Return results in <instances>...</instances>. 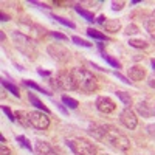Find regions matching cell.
I'll return each mask as SVG.
<instances>
[{"label": "cell", "mask_w": 155, "mask_h": 155, "mask_svg": "<svg viewBox=\"0 0 155 155\" xmlns=\"http://www.w3.org/2000/svg\"><path fill=\"white\" fill-rule=\"evenodd\" d=\"M23 84H25V85H27V87H31V88H34V90H37V92H41V93H44V95H48V96L51 95V93L48 92V90H45V88H42L41 85H37V84H36V82H33V81H28V79H25V81H23Z\"/></svg>", "instance_id": "cell-22"}, {"label": "cell", "mask_w": 155, "mask_h": 155, "mask_svg": "<svg viewBox=\"0 0 155 155\" xmlns=\"http://www.w3.org/2000/svg\"><path fill=\"white\" fill-rule=\"evenodd\" d=\"M62 104L64 106H67V107H70V109H78V106H79V102H78L76 99H73V98H70V96H67V95H62Z\"/></svg>", "instance_id": "cell-19"}, {"label": "cell", "mask_w": 155, "mask_h": 155, "mask_svg": "<svg viewBox=\"0 0 155 155\" xmlns=\"http://www.w3.org/2000/svg\"><path fill=\"white\" fill-rule=\"evenodd\" d=\"M2 110H3L5 113H6V116H8V118H9V121H12V123H14V121H16V113H12L9 107H6V106H3V107H2Z\"/></svg>", "instance_id": "cell-30"}, {"label": "cell", "mask_w": 155, "mask_h": 155, "mask_svg": "<svg viewBox=\"0 0 155 155\" xmlns=\"http://www.w3.org/2000/svg\"><path fill=\"white\" fill-rule=\"evenodd\" d=\"M51 37H54V39H59V41H68V37L65 34H62V33H58V31H51L50 33Z\"/></svg>", "instance_id": "cell-31"}, {"label": "cell", "mask_w": 155, "mask_h": 155, "mask_svg": "<svg viewBox=\"0 0 155 155\" xmlns=\"http://www.w3.org/2000/svg\"><path fill=\"white\" fill-rule=\"evenodd\" d=\"M150 64H152V67H153V70H155V59H150Z\"/></svg>", "instance_id": "cell-40"}, {"label": "cell", "mask_w": 155, "mask_h": 155, "mask_svg": "<svg viewBox=\"0 0 155 155\" xmlns=\"http://www.w3.org/2000/svg\"><path fill=\"white\" fill-rule=\"evenodd\" d=\"M95 107H96L98 112L104 113V115H109V113L116 110V102L109 96H98L96 101H95Z\"/></svg>", "instance_id": "cell-9"}, {"label": "cell", "mask_w": 155, "mask_h": 155, "mask_svg": "<svg viewBox=\"0 0 155 155\" xmlns=\"http://www.w3.org/2000/svg\"><path fill=\"white\" fill-rule=\"evenodd\" d=\"M50 17H51V19H54V20H56V22H59V23H62V25H65V27L71 28V30H74V28H76V25H74L71 20H68V19H64V17L56 16V14H50Z\"/></svg>", "instance_id": "cell-20"}, {"label": "cell", "mask_w": 155, "mask_h": 155, "mask_svg": "<svg viewBox=\"0 0 155 155\" xmlns=\"http://www.w3.org/2000/svg\"><path fill=\"white\" fill-rule=\"evenodd\" d=\"M56 106H58V109H59L64 115H68V110H67L65 107H64V104H61V102H56Z\"/></svg>", "instance_id": "cell-36"}, {"label": "cell", "mask_w": 155, "mask_h": 155, "mask_svg": "<svg viewBox=\"0 0 155 155\" xmlns=\"http://www.w3.org/2000/svg\"><path fill=\"white\" fill-rule=\"evenodd\" d=\"M56 82L59 85V88L65 90V92H73V90H78L76 82H74V78L71 74V71L68 70H61L56 74Z\"/></svg>", "instance_id": "cell-7"}, {"label": "cell", "mask_w": 155, "mask_h": 155, "mask_svg": "<svg viewBox=\"0 0 155 155\" xmlns=\"http://www.w3.org/2000/svg\"><path fill=\"white\" fill-rule=\"evenodd\" d=\"M147 134L152 135V137H155V124H149L147 126Z\"/></svg>", "instance_id": "cell-35"}, {"label": "cell", "mask_w": 155, "mask_h": 155, "mask_svg": "<svg viewBox=\"0 0 155 155\" xmlns=\"http://www.w3.org/2000/svg\"><path fill=\"white\" fill-rule=\"evenodd\" d=\"M129 76L132 81H143L146 78V68L143 65H134L129 68Z\"/></svg>", "instance_id": "cell-11"}, {"label": "cell", "mask_w": 155, "mask_h": 155, "mask_svg": "<svg viewBox=\"0 0 155 155\" xmlns=\"http://www.w3.org/2000/svg\"><path fill=\"white\" fill-rule=\"evenodd\" d=\"M140 30H138V27H137V25H134V23H130V25H127V27H126V34L127 36H132V34H137Z\"/></svg>", "instance_id": "cell-29"}, {"label": "cell", "mask_w": 155, "mask_h": 155, "mask_svg": "<svg viewBox=\"0 0 155 155\" xmlns=\"http://www.w3.org/2000/svg\"><path fill=\"white\" fill-rule=\"evenodd\" d=\"M3 87L8 90L9 93H12L14 96H20V92H19V87H16L14 84H11V82H6V81H2Z\"/></svg>", "instance_id": "cell-25"}, {"label": "cell", "mask_w": 155, "mask_h": 155, "mask_svg": "<svg viewBox=\"0 0 155 155\" xmlns=\"http://www.w3.org/2000/svg\"><path fill=\"white\" fill-rule=\"evenodd\" d=\"M120 121L124 127L130 129V130H134V129L138 126V118H137V113L130 109V107H126L121 110L120 113Z\"/></svg>", "instance_id": "cell-8"}, {"label": "cell", "mask_w": 155, "mask_h": 155, "mask_svg": "<svg viewBox=\"0 0 155 155\" xmlns=\"http://www.w3.org/2000/svg\"><path fill=\"white\" fill-rule=\"evenodd\" d=\"M116 96L120 98V101L123 102V104H124L126 107H130V106H132V96L129 95V93H126V92H121V90H118V92H116Z\"/></svg>", "instance_id": "cell-18"}, {"label": "cell", "mask_w": 155, "mask_h": 155, "mask_svg": "<svg viewBox=\"0 0 155 155\" xmlns=\"http://www.w3.org/2000/svg\"><path fill=\"white\" fill-rule=\"evenodd\" d=\"M16 121H19L23 127L31 126V124H30V118H28V112H25V110H19V112H16Z\"/></svg>", "instance_id": "cell-15"}, {"label": "cell", "mask_w": 155, "mask_h": 155, "mask_svg": "<svg viewBox=\"0 0 155 155\" xmlns=\"http://www.w3.org/2000/svg\"><path fill=\"white\" fill-rule=\"evenodd\" d=\"M74 9H76V12H78V14H81V16H82L85 20H88V22H95V20H96L93 12H90V11H87V9L81 8V5H74Z\"/></svg>", "instance_id": "cell-16"}, {"label": "cell", "mask_w": 155, "mask_h": 155, "mask_svg": "<svg viewBox=\"0 0 155 155\" xmlns=\"http://www.w3.org/2000/svg\"><path fill=\"white\" fill-rule=\"evenodd\" d=\"M129 45L134 47V48H147L149 44L144 41V39H130L129 41Z\"/></svg>", "instance_id": "cell-21"}, {"label": "cell", "mask_w": 155, "mask_h": 155, "mask_svg": "<svg viewBox=\"0 0 155 155\" xmlns=\"http://www.w3.org/2000/svg\"><path fill=\"white\" fill-rule=\"evenodd\" d=\"M47 51H48V54L53 58L56 62H61V64L68 62L70 58H71L70 50L67 47H64L62 44H50L47 47Z\"/></svg>", "instance_id": "cell-5"}, {"label": "cell", "mask_w": 155, "mask_h": 155, "mask_svg": "<svg viewBox=\"0 0 155 155\" xmlns=\"http://www.w3.org/2000/svg\"><path fill=\"white\" fill-rule=\"evenodd\" d=\"M152 19H155V9H153V12H152Z\"/></svg>", "instance_id": "cell-41"}, {"label": "cell", "mask_w": 155, "mask_h": 155, "mask_svg": "<svg viewBox=\"0 0 155 155\" xmlns=\"http://www.w3.org/2000/svg\"><path fill=\"white\" fill-rule=\"evenodd\" d=\"M34 150L37 155H58L54 152V149L50 146V143L47 141H42V140H37L36 144H34Z\"/></svg>", "instance_id": "cell-10"}, {"label": "cell", "mask_w": 155, "mask_h": 155, "mask_svg": "<svg viewBox=\"0 0 155 155\" xmlns=\"http://www.w3.org/2000/svg\"><path fill=\"white\" fill-rule=\"evenodd\" d=\"M104 28L109 33H118L121 30V22L118 19H107L104 23Z\"/></svg>", "instance_id": "cell-14"}, {"label": "cell", "mask_w": 155, "mask_h": 155, "mask_svg": "<svg viewBox=\"0 0 155 155\" xmlns=\"http://www.w3.org/2000/svg\"><path fill=\"white\" fill-rule=\"evenodd\" d=\"M101 54H102V58H104V61H106V62H109L112 67H115V68H121V64H120L118 61H116V59H113L110 54H107L106 51H101Z\"/></svg>", "instance_id": "cell-23"}, {"label": "cell", "mask_w": 155, "mask_h": 155, "mask_svg": "<svg viewBox=\"0 0 155 155\" xmlns=\"http://www.w3.org/2000/svg\"><path fill=\"white\" fill-rule=\"evenodd\" d=\"M2 20H9V17L5 16V12H2Z\"/></svg>", "instance_id": "cell-39"}, {"label": "cell", "mask_w": 155, "mask_h": 155, "mask_svg": "<svg viewBox=\"0 0 155 155\" xmlns=\"http://www.w3.org/2000/svg\"><path fill=\"white\" fill-rule=\"evenodd\" d=\"M37 73H39V74H41V76H50V74H51L50 71H47V70H41V68H39V70H37Z\"/></svg>", "instance_id": "cell-37"}, {"label": "cell", "mask_w": 155, "mask_h": 155, "mask_svg": "<svg viewBox=\"0 0 155 155\" xmlns=\"http://www.w3.org/2000/svg\"><path fill=\"white\" fill-rule=\"evenodd\" d=\"M106 143H109L110 146H113L115 149L127 152L130 149V140H129L126 135H123L121 132H118L115 127L106 126V132H104V140Z\"/></svg>", "instance_id": "cell-3"}, {"label": "cell", "mask_w": 155, "mask_h": 155, "mask_svg": "<svg viewBox=\"0 0 155 155\" xmlns=\"http://www.w3.org/2000/svg\"><path fill=\"white\" fill-rule=\"evenodd\" d=\"M65 143L71 149V152L76 155H98L96 146L85 138H71V140H67Z\"/></svg>", "instance_id": "cell-4"}, {"label": "cell", "mask_w": 155, "mask_h": 155, "mask_svg": "<svg viewBox=\"0 0 155 155\" xmlns=\"http://www.w3.org/2000/svg\"><path fill=\"white\" fill-rule=\"evenodd\" d=\"M147 85H149L150 88H155V70H153L152 74L147 76Z\"/></svg>", "instance_id": "cell-32"}, {"label": "cell", "mask_w": 155, "mask_h": 155, "mask_svg": "<svg viewBox=\"0 0 155 155\" xmlns=\"http://www.w3.org/2000/svg\"><path fill=\"white\" fill-rule=\"evenodd\" d=\"M87 36L92 37V39H96V41H99V42L107 41L106 34H102L101 31H98V30H95V28H88V30H87Z\"/></svg>", "instance_id": "cell-17"}, {"label": "cell", "mask_w": 155, "mask_h": 155, "mask_svg": "<svg viewBox=\"0 0 155 155\" xmlns=\"http://www.w3.org/2000/svg\"><path fill=\"white\" fill-rule=\"evenodd\" d=\"M146 31L155 39V19H149L147 22H146Z\"/></svg>", "instance_id": "cell-26"}, {"label": "cell", "mask_w": 155, "mask_h": 155, "mask_svg": "<svg viewBox=\"0 0 155 155\" xmlns=\"http://www.w3.org/2000/svg\"><path fill=\"white\" fill-rule=\"evenodd\" d=\"M137 112L140 115H143L144 118H149V116H152L155 113V106H150L147 101H141L137 106Z\"/></svg>", "instance_id": "cell-12"}, {"label": "cell", "mask_w": 155, "mask_h": 155, "mask_svg": "<svg viewBox=\"0 0 155 155\" xmlns=\"http://www.w3.org/2000/svg\"><path fill=\"white\" fill-rule=\"evenodd\" d=\"M71 74L74 78L78 90H81V92H84V93L96 92L98 81H96V78L93 76L92 71H88L85 68H81V67H74V68H71Z\"/></svg>", "instance_id": "cell-1"}, {"label": "cell", "mask_w": 155, "mask_h": 155, "mask_svg": "<svg viewBox=\"0 0 155 155\" xmlns=\"http://www.w3.org/2000/svg\"><path fill=\"white\" fill-rule=\"evenodd\" d=\"M28 99H30V102H31V106H34L36 109H39L41 112H45V113L50 115V109H48V107H47V106H45L44 102L39 99L34 93H30V95H28Z\"/></svg>", "instance_id": "cell-13"}, {"label": "cell", "mask_w": 155, "mask_h": 155, "mask_svg": "<svg viewBox=\"0 0 155 155\" xmlns=\"http://www.w3.org/2000/svg\"><path fill=\"white\" fill-rule=\"evenodd\" d=\"M124 6H126L124 0H113V2H112V9L113 11H121Z\"/></svg>", "instance_id": "cell-28"}, {"label": "cell", "mask_w": 155, "mask_h": 155, "mask_svg": "<svg viewBox=\"0 0 155 155\" xmlns=\"http://www.w3.org/2000/svg\"><path fill=\"white\" fill-rule=\"evenodd\" d=\"M71 41H73L76 45H81V47H85V48H90V47H92V44H88L87 41H84V39L78 37V36H73V37H71Z\"/></svg>", "instance_id": "cell-27"}, {"label": "cell", "mask_w": 155, "mask_h": 155, "mask_svg": "<svg viewBox=\"0 0 155 155\" xmlns=\"http://www.w3.org/2000/svg\"><path fill=\"white\" fill-rule=\"evenodd\" d=\"M11 37H12V42H14V47L20 51L22 54H25L31 61H34L37 58V54H39L37 45H36V42L33 41L30 36L23 34L20 31H12Z\"/></svg>", "instance_id": "cell-2"}, {"label": "cell", "mask_w": 155, "mask_h": 155, "mask_svg": "<svg viewBox=\"0 0 155 155\" xmlns=\"http://www.w3.org/2000/svg\"><path fill=\"white\" fill-rule=\"evenodd\" d=\"M96 20H98L99 23H102V25H104V23H106V16H99Z\"/></svg>", "instance_id": "cell-38"}, {"label": "cell", "mask_w": 155, "mask_h": 155, "mask_svg": "<svg viewBox=\"0 0 155 155\" xmlns=\"http://www.w3.org/2000/svg\"><path fill=\"white\" fill-rule=\"evenodd\" d=\"M16 140L19 141V143L25 147V149H28L30 152H33L34 150V147L31 146V143H30V140L27 138V137H23V135H19V137H16Z\"/></svg>", "instance_id": "cell-24"}, {"label": "cell", "mask_w": 155, "mask_h": 155, "mask_svg": "<svg viewBox=\"0 0 155 155\" xmlns=\"http://www.w3.org/2000/svg\"><path fill=\"white\" fill-rule=\"evenodd\" d=\"M115 76H116V78H118V79H121L123 82H126V84H130V82H132V81H129V79H127V78H126V76H123V74H121V73H118V71H116V73H115Z\"/></svg>", "instance_id": "cell-34"}, {"label": "cell", "mask_w": 155, "mask_h": 155, "mask_svg": "<svg viewBox=\"0 0 155 155\" xmlns=\"http://www.w3.org/2000/svg\"><path fill=\"white\" fill-rule=\"evenodd\" d=\"M28 118H30V124L34 129H39V130H45L50 126V116L45 112H41V110L28 112Z\"/></svg>", "instance_id": "cell-6"}, {"label": "cell", "mask_w": 155, "mask_h": 155, "mask_svg": "<svg viewBox=\"0 0 155 155\" xmlns=\"http://www.w3.org/2000/svg\"><path fill=\"white\" fill-rule=\"evenodd\" d=\"M0 155H11V149L6 147V144L3 143L2 146H0Z\"/></svg>", "instance_id": "cell-33"}]
</instances>
